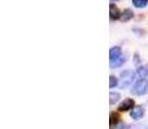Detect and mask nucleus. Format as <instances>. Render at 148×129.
<instances>
[{
    "instance_id": "2eb2a0df",
    "label": "nucleus",
    "mask_w": 148,
    "mask_h": 129,
    "mask_svg": "<svg viewBox=\"0 0 148 129\" xmlns=\"http://www.w3.org/2000/svg\"><path fill=\"white\" fill-rule=\"evenodd\" d=\"M134 63H136V65L140 63V57H139V53L134 54Z\"/></svg>"
},
{
    "instance_id": "ddd939ff",
    "label": "nucleus",
    "mask_w": 148,
    "mask_h": 129,
    "mask_svg": "<svg viewBox=\"0 0 148 129\" xmlns=\"http://www.w3.org/2000/svg\"><path fill=\"white\" fill-rule=\"evenodd\" d=\"M117 85H120L118 78H116L114 75H110L109 76V88H116Z\"/></svg>"
},
{
    "instance_id": "7ed1b4c3",
    "label": "nucleus",
    "mask_w": 148,
    "mask_h": 129,
    "mask_svg": "<svg viewBox=\"0 0 148 129\" xmlns=\"http://www.w3.org/2000/svg\"><path fill=\"white\" fill-rule=\"evenodd\" d=\"M144 115V107L140 106V105H138V106H134L133 109L130 110V116L133 120H135V122H138V120H140L142 118H143Z\"/></svg>"
},
{
    "instance_id": "39448f33",
    "label": "nucleus",
    "mask_w": 148,
    "mask_h": 129,
    "mask_svg": "<svg viewBox=\"0 0 148 129\" xmlns=\"http://www.w3.org/2000/svg\"><path fill=\"white\" fill-rule=\"evenodd\" d=\"M122 56V49L120 47H112L109 49V61L114 62L116 59H118L120 57Z\"/></svg>"
},
{
    "instance_id": "f03ea898",
    "label": "nucleus",
    "mask_w": 148,
    "mask_h": 129,
    "mask_svg": "<svg viewBox=\"0 0 148 129\" xmlns=\"http://www.w3.org/2000/svg\"><path fill=\"white\" fill-rule=\"evenodd\" d=\"M131 93L135 96H146L148 93V80L147 79H139L133 85Z\"/></svg>"
},
{
    "instance_id": "6e6552de",
    "label": "nucleus",
    "mask_w": 148,
    "mask_h": 129,
    "mask_svg": "<svg viewBox=\"0 0 148 129\" xmlns=\"http://www.w3.org/2000/svg\"><path fill=\"white\" fill-rule=\"evenodd\" d=\"M136 75H138L140 79H146V76L148 75V67L140 65L138 68H136Z\"/></svg>"
},
{
    "instance_id": "dca6fc26",
    "label": "nucleus",
    "mask_w": 148,
    "mask_h": 129,
    "mask_svg": "<svg viewBox=\"0 0 148 129\" xmlns=\"http://www.w3.org/2000/svg\"><path fill=\"white\" fill-rule=\"evenodd\" d=\"M147 129H148V127H147Z\"/></svg>"
},
{
    "instance_id": "1a4fd4ad",
    "label": "nucleus",
    "mask_w": 148,
    "mask_h": 129,
    "mask_svg": "<svg viewBox=\"0 0 148 129\" xmlns=\"http://www.w3.org/2000/svg\"><path fill=\"white\" fill-rule=\"evenodd\" d=\"M126 59H127V58H126L125 56H121L120 58L116 59L114 62H110V68H117V67H121V66H122V65L126 62Z\"/></svg>"
},
{
    "instance_id": "9b49d317",
    "label": "nucleus",
    "mask_w": 148,
    "mask_h": 129,
    "mask_svg": "<svg viewBox=\"0 0 148 129\" xmlns=\"http://www.w3.org/2000/svg\"><path fill=\"white\" fill-rule=\"evenodd\" d=\"M109 123H110V127H113V125H117V124H120V115L117 114V112H110V120H109Z\"/></svg>"
},
{
    "instance_id": "9d476101",
    "label": "nucleus",
    "mask_w": 148,
    "mask_h": 129,
    "mask_svg": "<svg viewBox=\"0 0 148 129\" xmlns=\"http://www.w3.org/2000/svg\"><path fill=\"white\" fill-rule=\"evenodd\" d=\"M120 98H121V94L117 93V92H110L109 93V103L110 105L117 103V102L120 101Z\"/></svg>"
},
{
    "instance_id": "20e7f679",
    "label": "nucleus",
    "mask_w": 148,
    "mask_h": 129,
    "mask_svg": "<svg viewBox=\"0 0 148 129\" xmlns=\"http://www.w3.org/2000/svg\"><path fill=\"white\" fill-rule=\"evenodd\" d=\"M135 106V102H134V99L131 98H126L125 101L122 102V103H120V106H118V111L121 112H125V111H130L133 107Z\"/></svg>"
},
{
    "instance_id": "4468645a",
    "label": "nucleus",
    "mask_w": 148,
    "mask_h": 129,
    "mask_svg": "<svg viewBox=\"0 0 148 129\" xmlns=\"http://www.w3.org/2000/svg\"><path fill=\"white\" fill-rule=\"evenodd\" d=\"M130 127V129H147L146 125L143 124H135V125H129Z\"/></svg>"
},
{
    "instance_id": "423d86ee",
    "label": "nucleus",
    "mask_w": 148,
    "mask_h": 129,
    "mask_svg": "<svg viewBox=\"0 0 148 129\" xmlns=\"http://www.w3.org/2000/svg\"><path fill=\"white\" fill-rule=\"evenodd\" d=\"M109 16H110V20H120L121 13H120L118 8L116 7L114 4H110L109 5Z\"/></svg>"
},
{
    "instance_id": "f8f14e48",
    "label": "nucleus",
    "mask_w": 148,
    "mask_h": 129,
    "mask_svg": "<svg viewBox=\"0 0 148 129\" xmlns=\"http://www.w3.org/2000/svg\"><path fill=\"white\" fill-rule=\"evenodd\" d=\"M147 4H148V0H133V5L135 8H144V7H147Z\"/></svg>"
},
{
    "instance_id": "0eeeda50",
    "label": "nucleus",
    "mask_w": 148,
    "mask_h": 129,
    "mask_svg": "<svg viewBox=\"0 0 148 129\" xmlns=\"http://www.w3.org/2000/svg\"><path fill=\"white\" fill-rule=\"evenodd\" d=\"M134 18V12L131 9H125L122 13H121V17L120 20L122 21V22H129L130 20H133Z\"/></svg>"
},
{
    "instance_id": "f257e3e1",
    "label": "nucleus",
    "mask_w": 148,
    "mask_h": 129,
    "mask_svg": "<svg viewBox=\"0 0 148 129\" xmlns=\"http://www.w3.org/2000/svg\"><path fill=\"white\" fill-rule=\"evenodd\" d=\"M135 75H136V71H133V70H125L121 72V81H120V86L122 89L125 88H129V86L133 84L134 79H135Z\"/></svg>"
}]
</instances>
